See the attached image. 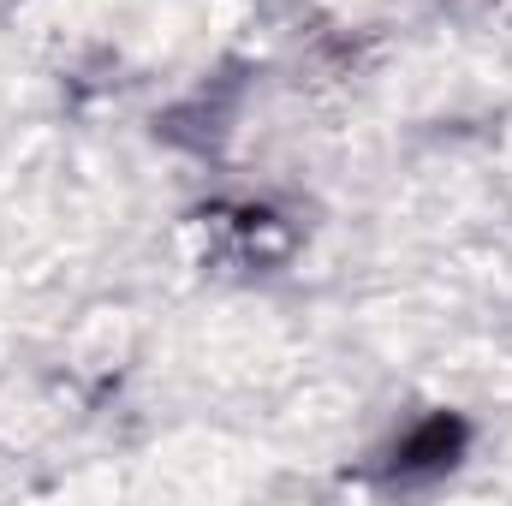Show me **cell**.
I'll return each mask as SVG.
<instances>
[{
  "label": "cell",
  "mask_w": 512,
  "mask_h": 506,
  "mask_svg": "<svg viewBox=\"0 0 512 506\" xmlns=\"http://www.w3.org/2000/svg\"><path fill=\"white\" fill-rule=\"evenodd\" d=\"M459 447H465V423H459V417H423V423L399 441L393 471H399V477H417V471H447V465L459 459Z\"/></svg>",
  "instance_id": "6da1fadb"
}]
</instances>
